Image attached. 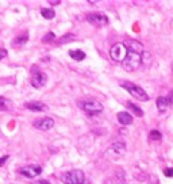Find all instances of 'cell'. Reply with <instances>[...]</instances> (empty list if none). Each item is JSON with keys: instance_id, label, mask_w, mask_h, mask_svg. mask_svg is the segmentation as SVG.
Returning a JSON list of instances; mask_svg holds the SVG:
<instances>
[{"instance_id": "cell-14", "label": "cell", "mask_w": 173, "mask_h": 184, "mask_svg": "<svg viewBox=\"0 0 173 184\" xmlns=\"http://www.w3.org/2000/svg\"><path fill=\"white\" fill-rule=\"evenodd\" d=\"M116 118H118L119 123L123 124V126H129V124H131V123H132V116L130 115L129 112H126V111H122V112H118Z\"/></svg>"}, {"instance_id": "cell-29", "label": "cell", "mask_w": 173, "mask_h": 184, "mask_svg": "<svg viewBox=\"0 0 173 184\" xmlns=\"http://www.w3.org/2000/svg\"><path fill=\"white\" fill-rule=\"evenodd\" d=\"M37 184H50V181H47V180H45V179H42V180H38Z\"/></svg>"}, {"instance_id": "cell-5", "label": "cell", "mask_w": 173, "mask_h": 184, "mask_svg": "<svg viewBox=\"0 0 173 184\" xmlns=\"http://www.w3.org/2000/svg\"><path fill=\"white\" fill-rule=\"evenodd\" d=\"M127 54H129V50L124 46V43H115L110 49V57L115 62H123L126 60Z\"/></svg>"}, {"instance_id": "cell-17", "label": "cell", "mask_w": 173, "mask_h": 184, "mask_svg": "<svg viewBox=\"0 0 173 184\" xmlns=\"http://www.w3.org/2000/svg\"><path fill=\"white\" fill-rule=\"evenodd\" d=\"M126 106H127V108H129L130 111H132V112H134L137 116H143V111H142V108H141V107H138V106H135L134 103L129 102Z\"/></svg>"}, {"instance_id": "cell-3", "label": "cell", "mask_w": 173, "mask_h": 184, "mask_svg": "<svg viewBox=\"0 0 173 184\" xmlns=\"http://www.w3.org/2000/svg\"><path fill=\"white\" fill-rule=\"evenodd\" d=\"M122 64H123V68L126 72H134V70H137L138 68L141 66V64H142V54L129 51L126 60H124Z\"/></svg>"}, {"instance_id": "cell-27", "label": "cell", "mask_w": 173, "mask_h": 184, "mask_svg": "<svg viewBox=\"0 0 173 184\" xmlns=\"http://www.w3.org/2000/svg\"><path fill=\"white\" fill-rule=\"evenodd\" d=\"M8 160V154H4L3 157H0V167H3L4 165V162Z\"/></svg>"}, {"instance_id": "cell-9", "label": "cell", "mask_w": 173, "mask_h": 184, "mask_svg": "<svg viewBox=\"0 0 173 184\" xmlns=\"http://www.w3.org/2000/svg\"><path fill=\"white\" fill-rule=\"evenodd\" d=\"M32 126H34L35 129L41 130V131H47V130L54 127V119L50 118V116H43V118L35 119V121L32 122Z\"/></svg>"}, {"instance_id": "cell-4", "label": "cell", "mask_w": 173, "mask_h": 184, "mask_svg": "<svg viewBox=\"0 0 173 184\" xmlns=\"http://www.w3.org/2000/svg\"><path fill=\"white\" fill-rule=\"evenodd\" d=\"M77 104L81 110H84L89 115H96L103 111V104L97 100H83V102H78Z\"/></svg>"}, {"instance_id": "cell-15", "label": "cell", "mask_w": 173, "mask_h": 184, "mask_svg": "<svg viewBox=\"0 0 173 184\" xmlns=\"http://www.w3.org/2000/svg\"><path fill=\"white\" fill-rule=\"evenodd\" d=\"M156 104H157V108H158V111L161 114H164L165 111L168 110V107H169V103H168V99L164 96H158L156 100Z\"/></svg>"}, {"instance_id": "cell-21", "label": "cell", "mask_w": 173, "mask_h": 184, "mask_svg": "<svg viewBox=\"0 0 173 184\" xmlns=\"http://www.w3.org/2000/svg\"><path fill=\"white\" fill-rule=\"evenodd\" d=\"M142 64L146 66H150L151 64V54L149 51H143L142 53Z\"/></svg>"}, {"instance_id": "cell-6", "label": "cell", "mask_w": 173, "mask_h": 184, "mask_svg": "<svg viewBox=\"0 0 173 184\" xmlns=\"http://www.w3.org/2000/svg\"><path fill=\"white\" fill-rule=\"evenodd\" d=\"M46 81H47L46 73H43L42 70H39L37 66H32L31 68V80H30L31 85L34 87V88L39 89V88H42V87H45Z\"/></svg>"}, {"instance_id": "cell-30", "label": "cell", "mask_w": 173, "mask_h": 184, "mask_svg": "<svg viewBox=\"0 0 173 184\" xmlns=\"http://www.w3.org/2000/svg\"><path fill=\"white\" fill-rule=\"evenodd\" d=\"M170 68H172V73H173V62H172V65H170Z\"/></svg>"}, {"instance_id": "cell-22", "label": "cell", "mask_w": 173, "mask_h": 184, "mask_svg": "<svg viewBox=\"0 0 173 184\" xmlns=\"http://www.w3.org/2000/svg\"><path fill=\"white\" fill-rule=\"evenodd\" d=\"M149 138H150L151 141H159L162 138V134L158 130H153V131H150V134H149Z\"/></svg>"}, {"instance_id": "cell-24", "label": "cell", "mask_w": 173, "mask_h": 184, "mask_svg": "<svg viewBox=\"0 0 173 184\" xmlns=\"http://www.w3.org/2000/svg\"><path fill=\"white\" fill-rule=\"evenodd\" d=\"M164 175L166 176V177H173V168H166V169H164Z\"/></svg>"}, {"instance_id": "cell-1", "label": "cell", "mask_w": 173, "mask_h": 184, "mask_svg": "<svg viewBox=\"0 0 173 184\" xmlns=\"http://www.w3.org/2000/svg\"><path fill=\"white\" fill-rule=\"evenodd\" d=\"M61 181L64 184H84L85 183V175L81 169H73L61 175Z\"/></svg>"}, {"instance_id": "cell-26", "label": "cell", "mask_w": 173, "mask_h": 184, "mask_svg": "<svg viewBox=\"0 0 173 184\" xmlns=\"http://www.w3.org/2000/svg\"><path fill=\"white\" fill-rule=\"evenodd\" d=\"M166 99H168V103H169V106H173V89L169 92V94H168Z\"/></svg>"}, {"instance_id": "cell-16", "label": "cell", "mask_w": 173, "mask_h": 184, "mask_svg": "<svg viewBox=\"0 0 173 184\" xmlns=\"http://www.w3.org/2000/svg\"><path fill=\"white\" fill-rule=\"evenodd\" d=\"M69 56L72 57L73 60H76V61H83V60L86 57V54L84 53L83 50L76 49V50H69Z\"/></svg>"}, {"instance_id": "cell-25", "label": "cell", "mask_w": 173, "mask_h": 184, "mask_svg": "<svg viewBox=\"0 0 173 184\" xmlns=\"http://www.w3.org/2000/svg\"><path fill=\"white\" fill-rule=\"evenodd\" d=\"M7 54H8L7 49H4V48H0V60L5 58V57H7Z\"/></svg>"}, {"instance_id": "cell-8", "label": "cell", "mask_w": 173, "mask_h": 184, "mask_svg": "<svg viewBox=\"0 0 173 184\" xmlns=\"http://www.w3.org/2000/svg\"><path fill=\"white\" fill-rule=\"evenodd\" d=\"M19 170H20V173L23 176H26V177L34 179V177H37V176H39L41 173H42V167L38 165V164H29V165L22 167Z\"/></svg>"}, {"instance_id": "cell-10", "label": "cell", "mask_w": 173, "mask_h": 184, "mask_svg": "<svg viewBox=\"0 0 173 184\" xmlns=\"http://www.w3.org/2000/svg\"><path fill=\"white\" fill-rule=\"evenodd\" d=\"M115 154V158H118V157H122L124 153H126V143L124 142H114L112 145L110 146V149H108L107 152H105V154Z\"/></svg>"}, {"instance_id": "cell-13", "label": "cell", "mask_w": 173, "mask_h": 184, "mask_svg": "<svg viewBox=\"0 0 173 184\" xmlns=\"http://www.w3.org/2000/svg\"><path fill=\"white\" fill-rule=\"evenodd\" d=\"M27 41H29V31H24V32H22V34L16 35V37L14 38L12 46H14V48L23 46V45H26V43H27Z\"/></svg>"}, {"instance_id": "cell-7", "label": "cell", "mask_w": 173, "mask_h": 184, "mask_svg": "<svg viewBox=\"0 0 173 184\" xmlns=\"http://www.w3.org/2000/svg\"><path fill=\"white\" fill-rule=\"evenodd\" d=\"M86 20L96 27H103L108 24V16L103 12H92L86 15Z\"/></svg>"}, {"instance_id": "cell-19", "label": "cell", "mask_w": 173, "mask_h": 184, "mask_svg": "<svg viewBox=\"0 0 173 184\" xmlns=\"http://www.w3.org/2000/svg\"><path fill=\"white\" fill-rule=\"evenodd\" d=\"M41 15L43 16L45 19H53L54 16H56V12H54V10H51V8H42L41 10Z\"/></svg>"}, {"instance_id": "cell-11", "label": "cell", "mask_w": 173, "mask_h": 184, "mask_svg": "<svg viewBox=\"0 0 173 184\" xmlns=\"http://www.w3.org/2000/svg\"><path fill=\"white\" fill-rule=\"evenodd\" d=\"M124 46L127 48V50L129 51H132V53H138V54H142L143 51V46L141 42H138V41L135 39H127L126 42H124Z\"/></svg>"}, {"instance_id": "cell-23", "label": "cell", "mask_w": 173, "mask_h": 184, "mask_svg": "<svg viewBox=\"0 0 173 184\" xmlns=\"http://www.w3.org/2000/svg\"><path fill=\"white\" fill-rule=\"evenodd\" d=\"M8 110V100L5 97L0 96V111H7Z\"/></svg>"}, {"instance_id": "cell-28", "label": "cell", "mask_w": 173, "mask_h": 184, "mask_svg": "<svg viewBox=\"0 0 173 184\" xmlns=\"http://www.w3.org/2000/svg\"><path fill=\"white\" fill-rule=\"evenodd\" d=\"M47 3H49L50 5H58L59 3H61V0H49Z\"/></svg>"}, {"instance_id": "cell-20", "label": "cell", "mask_w": 173, "mask_h": 184, "mask_svg": "<svg viewBox=\"0 0 173 184\" xmlns=\"http://www.w3.org/2000/svg\"><path fill=\"white\" fill-rule=\"evenodd\" d=\"M57 39V37H56V34H54L53 31H49L46 35H43V38H42V42L43 43H50V42H54V41Z\"/></svg>"}, {"instance_id": "cell-18", "label": "cell", "mask_w": 173, "mask_h": 184, "mask_svg": "<svg viewBox=\"0 0 173 184\" xmlns=\"http://www.w3.org/2000/svg\"><path fill=\"white\" fill-rule=\"evenodd\" d=\"M74 39H76L74 34H65L64 37H61L59 39H57V41H56V43H57V45H62V43L72 42V41H74Z\"/></svg>"}, {"instance_id": "cell-12", "label": "cell", "mask_w": 173, "mask_h": 184, "mask_svg": "<svg viewBox=\"0 0 173 184\" xmlns=\"http://www.w3.org/2000/svg\"><path fill=\"white\" fill-rule=\"evenodd\" d=\"M24 107L29 111H34V112H41V111H46L47 110V106L42 102H38V100H32V102H27L24 104Z\"/></svg>"}, {"instance_id": "cell-2", "label": "cell", "mask_w": 173, "mask_h": 184, "mask_svg": "<svg viewBox=\"0 0 173 184\" xmlns=\"http://www.w3.org/2000/svg\"><path fill=\"white\" fill-rule=\"evenodd\" d=\"M120 85L123 87L124 89H127V92H129L132 97H135L137 100H141V102H147L149 100V95L146 94L145 89H142L139 85H135V84L130 83V81H123V83H120Z\"/></svg>"}]
</instances>
